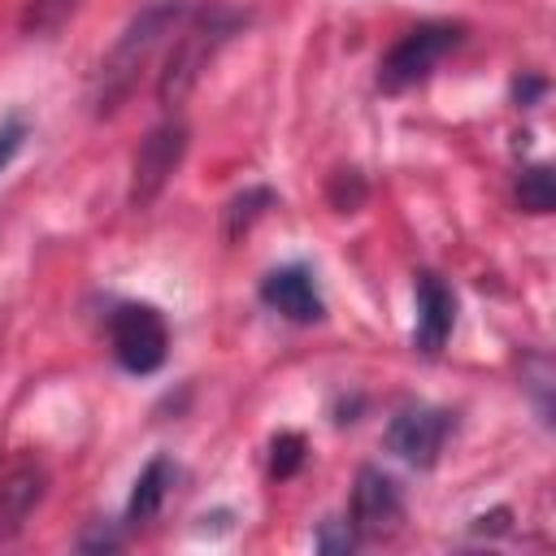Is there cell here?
Masks as SVG:
<instances>
[{"instance_id": "cell-1", "label": "cell", "mask_w": 556, "mask_h": 556, "mask_svg": "<svg viewBox=\"0 0 556 556\" xmlns=\"http://www.w3.org/2000/svg\"><path fill=\"white\" fill-rule=\"evenodd\" d=\"M182 17H187V0H156V4H148L143 13H135V17L126 22V30L117 35V43L104 52V61H100V70H96L91 109H96L100 117L113 113V109L130 96L139 70L152 61V52L161 48V39L178 30Z\"/></svg>"}, {"instance_id": "cell-2", "label": "cell", "mask_w": 556, "mask_h": 556, "mask_svg": "<svg viewBox=\"0 0 556 556\" xmlns=\"http://www.w3.org/2000/svg\"><path fill=\"white\" fill-rule=\"evenodd\" d=\"M243 26V17L226 4H200V9H187V17L178 22V35L169 43V56L161 65V78H156V100L165 109H178L200 74L208 70V61L222 52V43Z\"/></svg>"}, {"instance_id": "cell-3", "label": "cell", "mask_w": 556, "mask_h": 556, "mask_svg": "<svg viewBox=\"0 0 556 556\" xmlns=\"http://www.w3.org/2000/svg\"><path fill=\"white\" fill-rule=\"evenodd\" d=\"M465 26L460 22H421L408 35H400V43L382 56L378 65V87L382 91H408L417 83H426L434 74V65L460 43Z\"/></svg>"}, {"instance_id": "cell-4", "label": "cell", "mask_w": 556, "mask_h": 556, "mask_svg": "<svg viewBox=\"0 0 556 556\" xmlns=\"http://www.w3.org/2000/svg\"><path fill=\"white\" fill-rule=\"evenodd\" d=\"M109 343L113 361L135 378L156 374L169 356V330L152 304H117L109 313Z\"/></svg>"}, {"instance_id": "cell-5", "label": "cell", "mask_w": 556, "mask_h": 556, "mask_svg": "<svg viewBox=\"0 0 556 556\" xmlns=\"http://www.w3.org/2000/svg\"><path fill=\"white\" fill-rule=\"evenodd\" d=\"M182 156H187V126L174 122V117L152 126L139 139L135 161H130V208H148L169 187V178L178 174Z\"/></svg>"}, {"instance_id": "cell-6", "label": "cell", "mask_w": 556, "mask_h": 556, "mask_svg": "<svg viewBox=\"0 0 556 556\" xmlns=\"http://www.w3.org/2000/svg\"><path fill=\"white\" fill-rule=\"evenodd\" d=\"M447 430H452V413L443 408H430V404H417V408H404L391 417L387 426V447L413 465V469H430L447 443Z\"/></svg>"}, {"instance_id": "cell-7", "label": "cell", "mask_w": 556, "mask_h": 556, "mask_svg": "<svg viewBox=\"0 0 556 556\" xmlns=\"http://www.w3.org/2000/svg\"><path fill=\"white\" fill-rule=\"evenodd\" d=\"M261 300L265 308L282 313L287 321H300V326H313L326 317V300L317 291V278L304 269V265H278L261 278Z\"/></svg>"}, {"instance_id": "cell-8", "label": "cell", "mask_w": 556, "mask_h": 556, "mask_svg": "<svg viewBox=\"0 0 556 556\" xmlns=\"http://www.w3.org/2000/svg\"><path fill=\"white\" fill-rule=\"evenodd\" d=\"M417 326H413V348L421 356H439L443 343L452 339L456 326V295L439 274H417Z\"/></svg>"}, {"instance_id": "cell-9", "label": "cell", "mask_w": 556, "mask_h": 556, "mask_svg": "<svg viewBox=\"0 0 556 556\" xmlns=\"http://www.w3.org/2000/svg\"><path fill=\"white\" fill-rule=\"evenodd\" d=\"M400 517H404L400 486L382 469L365 465L356 473V486H352V530H361V534H387V530L400 526Z\"/></svg>"}, {"instance_id": "cell-10", "label": "cell", "mask_w": 556, "mask_h": 556, "mask_svg": "<svg viewBox=\"0 0 556 556\" xmlns=\"http://www.w3.org/2000/svg\"><path fill=\"white\" fill-rule=\"evenodd\" d=\"M39 495H43V473L35 465H17L0 482V534H13L22 526V517L39 504Z\"/></svg>"}, {"instance_id": "cell-11", "label": "cell", "mask_w": 556, "mask_h": 556, "mask_svg": "<svg viewBox=\"0 0 556 556\" xmlns=\"http://www.w3.org/2000/svg\"><path fill=\"white\" fill-rule=\"evenodd\" d=\"M169 486H174V465L165 456H152L139 469V478H135V491H130V504H126V521L156 517L161 504H165V495H169Z\"/></svg>"}, {"instance_id": "cell-12", "label": "cell", "mask_w": 556, "mask_h": 556, "mask_svg": "<svg viewBox=\"0 0 556 556\" xmlns=\"http://www.w3.org/2000/svg\"><path fill=\"white\" fill-rule=\"evenodd\" d=\"M274 204H278V195H274L269 187H248V191H239V195L226 204V213H222V230H226V239L248 235V230H252V222H256V217H265Z\"/></svg>"}, {"instance_id": "cell-13", "label": "cell", "mask_w": 556, "mask_h": 556, "mask_svg": "<svg viewBox=\"0 0 556 556\" xmlns=\"http://www.w3.org/2000/svg\"><path fill=\"white\" fill-rule=\"evenodd\" d=\"M517 204L526 213H552L556 208V178H552V165H530L521 178H517Z\"/></svg>"}, {"instance_id": "cell-14", "label": "cell", "mask_w": 556, "mask_h": 556, "mask_svg": "<svg viewBox=\"0 0 556 556\" xmlns=\"http://www.w3.org/2000/svg\"><path fill=\"white\" fill-rule=\"evenodd\" d=\"M83 0H26L22 9V30L26 35H52L70 22V13L78 9Z\"/></svg>"}, {"instance_id": "cell-15", "label": "cell", "mask_w": 556, "mask_h": 556, "mask_svg": "<svg viewBox=\"0 0 556 556\" xmlns=\"http://www.w3.org/2000/svg\"><path fill=\"white\" fill-rule=\"evenodd\" d=\"M365 195H369V187H365V178H361L356 169H334V174H330L326 200H330L334 213H356V208L365 204Z\"/></svg>"}, {"instance_id": "cell-16", "label": "cell", "mask_w": 556, "mask_h": 556, "mask_svg": "<svg viewBox=\"0 0 556 556\" xmlns=\"http://www.w3.org/2000/svg\"><path fill=\"white\" fill-rule=\"evenodd\" d=\"M300 465H304V434L282 430V434L269 443V473H274V478H291Z\"/></svg>"}, {"instance_id": "cell-17", "label": "cell", "mask_w": 556, "mask_h": 556, "mask_svg": "<svg viewBox=\"0 0 556 556\" xmlns=\"http://www.w3.org/2000/svg\"><path fill=\"white\" fill-rule=\"evenodd\" d=\"M526 387L534 391V408H539V417L543 421H552V400H547V387H552V361L543 356V352H534L530 361H526Z\"/></svg>"}, {"instance_id": "cell-18", "label": "cell", "mask_w": 556, "mask_h": 556, "mask_svg": "<svg viewBox=\"0 0 556 556\" xmlns=\"http://www.w3.org/2000/svg\"><path fill=\"white\" fill-rule=\"evenodd\" d=\"M317 547H321V552H352V547H356V530H352L348 521H326V526L317 530Z\"/></svg>"}, {"instance_id": "cell-19", "label": "cell", "mask_w": 556, "mask_h": 556, "mask_svg": "<svg viewBox=\"0 0 556 556\" xmlns=\"http://www.w3.org/2000/svg\"><path fill=\"white\" fill-rule=\"evenodd\" d=\"M22 139H26V122H22V117H9V122L0 126V169H4V165L17 156Z\"/></svg>"}, {"instance_id": "cell-20", "label": "cell", "mask_w": 556, "mask_h": 556, "mask_svg": "<svg viewBox=\"0 0 556 556\" xmlns=\"http://www.w3.org/2000/svg\"><path fill=\"white\" fill-rule=\"evenodd\" d=\"M543 91H547V83H543V78H517V83H513V96H517V104H534Z\"/></svg>"}]
</instances>
